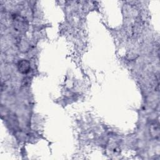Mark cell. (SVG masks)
<instances>
[{
	"label": "cell",
	"mask_w": 160,
	"mask_h": 160,
	"mask_svg": "<svg viewBox=\"0 0 160 160\" xmlns=\"http://www.w3.org/2000/svg\"><path fill=\"white\" fill-rule=\"evenodd\" d=\"M31 69L30 62L25 59L19 61L18 63V69L22 74H26L29 72Z\"/></svg>",
	"instance_id": "cell-1"
}]
</instances>
